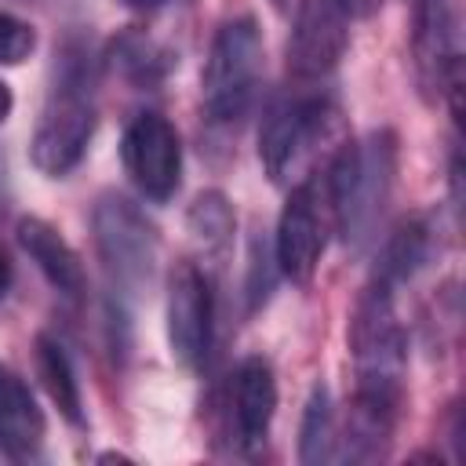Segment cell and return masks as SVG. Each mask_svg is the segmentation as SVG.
<instances>
[{
	"label": "cell",
	"instance_id": "8992f818",
	"mask_svg": "<svg viewBox=\"0 0 466 466\" xmlns=\"http://www.w3.org/2000/svg\"><path fill=\"white\" fill-rule=\"evenodd\" d=\"M91 229L106 277L120 291H146L160 262V233L146 211L120 193H102L91 211Z\"/></svg>",
	"mask_w": 466,
	"mask_h": 466
},
{
	"label": "cell",
	"instance_id": "ac0fdd59",
	"mask_svg": "<svg viewBox=\"0 0 466 466\" xmlns=\"http://www.w3.org/2000/svg\"><path fill=\"white\" fill-rule=\"evenodd\" d=\"M186 229L204 255H215V258L226 255L233 244V229H237V215H233V204L226 200V193H218V189L197 193V200L186 211Z\"/></svg>",
	"mask_w": 466,
	"mask_h": 466
},
{
	"label": "cell",
	"instance_id": "7a4b0ae2",
	"mask_svg": "<svg viewBox=\"0 0 466 466\" xmlns=\"http://www.w3.org/2000/svg\"><path fill=\"white\" fill-rule=\"evenodd\" d=\"M324 197L342 240L360 248L371 240L397 178V135L371 131L364 142L342 138L324 164Z\"/></svg>",
	"mask_w": 466,
	"mask_h": 466
},
{
	"label": "cell",
	"instance_id": "5b68a950",
	"mask_svg": "<svg viewBox=\"0 0 466 466\" xmlns=\"http://www.w3.org/2000/svg\"><path fill=\"white\" fill-rule=\"evenodd\" d=\"M262 76V33L240 15L218 25L200 73V102L211 124H233L248 113Z\"/></svg>",
	"mask_w": 466,
	"mask_h": 466
},
{
	"label": "cell",
	"instance_id": "cb8c5ba5",
	"mask_svg": "<svg viewBox=\"0 0 466 466\" xmlns=\"http://www.w3.org/2000/svg\"><path fill=\"white\" fill-rule=\"evenodd\" d=\"M7 284H11V262H7L4 251H0V295L7 291Z\"/></svg>",
	"mask_w": 466,
	"mask_h": 466
},
{
	"label": "cell",
	"instance_id": "d6986e66",
	"mask_svg": "<svg viewBox=\"0 0 466 466\" xmlns=\"http://www.w3.org/2000/svg\"><path fill=\"white\" fill-rule=\"evenodd\" d=\"M331 444H335V419H331V397L328 386L317 382L306 397L302 408V426H299V459L306 466L328 462L331 459Z\"/></svg>",
	"mask_w": 466,
	"mask_h": 466
},
{
	"label": "cell",
	"instance_id": "277c9868",
	"mask_svg": "<svg viewBox=\"0 0 466 466\" xmlns=\"http://www.w3.org/2000/svg\"><path fill=\"white\" fill-rule=\"evenodd\" d=\"M339 127V109L320 95L280 102L277 109H269L258 131V160L266 175L277 186H295L299 178L313 175L309 167L317 164L324 146L335 142Z\"/></svg>",
	"mask_w": 466,
	"mask_h": 466
},
{
	"label": "cell",
	"instance_id": "5bb4252c",
	"mask_svg": "<svg viewBox=\"0 0 466 466\" xmlns=\"http://www.w3.org/2000/svg\"><path fill=\"white\" fill-rule=\"evenodd\" d=\"M44 433H47V422H44V411L36 408L25 379L18 371H11L7 364H0V448H4V455H11L15 462L36 459Z\"/></svg>",
	"mask_w": 466,
	"mask_h": 466
},
{
	"label": "cell",
	"instance_id": "30bf717a",
	"mask_svg": "<svg viewBox=\"0 0 466 466\" xmlns=\"http://www.w3.org/2000/svg\"><path fill=\"white\" fill-rule=\"evenodd\" d=\"M211 320H215V295L208 273L182 258L167 273V342L178 364L200 368L211 350Z\"/></svg>",
	"mask_w": 466,
	"mask_h": 466
},
{
	"label": "cell",
	"instance_id": "6da1fadb",
	"mask_svg": "<svg viewBox=\"0 0 466 466\" xmlns=\"http://www.w3.org/2000/svg\"><path fill=\"white\" fill-rule=\"evenodd\" d=\"M390 284L368 280L350 320V357H353V397L346 415L342 455L350 462H375L390 451L408 375V339L397 320Z\"/></svg>",
	"mask_w": 466,
	"mask_h": 466
},
{
	"label": "cell",
	"instance_id": "ffe728a7",
	"mask_svg": "<svg viewBox=\"0 0 466 466\" xmlns=\"http://www.w3.org/2000/svg\"><path fill=\"white\" fill-rule=\"evenodd\" d=\"M36 47V29L11 15V11H0V66H22Z\"/></svg>",
	"mask_w": 466,
	"mask_h": 466
},
{
	"label": "cell",
	"instance_id": "7c38bea8",
	"mask_svg": "<svg viewBox=\"0 0 466 466\" xmlns=\"http://www.w3.org/2000/svg\"><path fill=\"white\" fill-rule=\"evenodd\" d=\"M277 411V375L266 357H244L229 382V426L244 451H255L269 437Z\"/></svg>",
	"mask_w": 466,
	"mask_h": 466
},
{
	"label": "cell",
	"instance_id": "7402d4cb",
	"mask_svg": "<svg viewBox=\"0 0 466 466\" xmlns=\"http://www.w3.org/2000/svg\"><path fill=\"white\" fill-rule=\"evenodd\" d=\"M127 11H138V15H153V11H160L167 0H120Z\"/></svg>",
	"mask_w": 466,
	"mask_h": 466
},
{
	"label": "cell",
	"instance_id": "d4e9b609",
	"mask_svg": "<svg viewBox=\"0 0 466 466\" xmlns=\"http://www.w3.org/2000/svg\"><path fill=\"white\" fill-rule=\"evenodd\" d=\"M284 4H288V0H273V7H284Z\"/></svg>",
	"mask_w": 466,
	"mask_h": 466
},
{
	"label": "cell",
	"instance_id": "2e32d148",
	"mask_svg": "<svg viewBox=\"0 0 466 466\" xmlns=\"http://www.w3.org/2000/svg\"><path fill=\"white\" fill-rule=\"evenodd\" d=\"M36 379L47 390L51 404L58 408V415L84 430L87 426V411H84V393H80V379L73 371V360L66 353V346L51 335H36Z\"/></svg>",
	"mask_w": 466,
	"mask_h": 466
},
{
	"label": "cell",
	"instance_id": "44dd1931",
	"mask_svg": "<svg viewBox=\"0 0 466 466\" xmlns=\"http://www.w3.org/2000/svg\"><path fill=\"white\" fill-rule=\"evenodd\" d=\"M342 7H346L353 18H371V15L382 7V0H342Z\"/></svg>",
	"mask_w": 466,
	"mask_h": 466
},
{
	"label": "cell",
	"instance_id": "9c48e42d",
	"mask_svg": "<svg viewBox=\"0 0 466 466\" xmlns=\"http://www.w3.org/2000/svg\"><path fill=\"white\" fill-rule=\"evenodd\" d=\"M120 160L138 193L153 204H164L175 197L182 178V142L167 116L160 113H138L120 138Z\"/></svg>",
	"mask_w": 466,
	"mask_h": 466
},
{
	"label": "cell",
	"instance_id": "52a82bcc",
	"mask_svg": "<svg viewBox=\"0 0 466 466\" xmlns=\"http://www.w3.org/2000/svg\"><path fill=\"white\" fill-rule=\"evenodd\" d=\"M328 218H331V208L324 197V178L320 171H313L291 186L277 218V237H273V262L299 288H306L320 266V255L328 244Z\"/></svg>",
	"mask_w": 466,
	"mask_h": 466
},
{
	"label": "cell",
	"instance_id": "4fadbf2b",
	"mask_svg": "<svg viewBox=\"0 0 466 466\" xmlns=\"http://www.w3.org/2000/svg\"><path fill=\"white\" fill-rule=\"evenodd\" d=\"M15 237H18L22 251L36 262V269L44 273V280H47L58 295L80 299V295L87 291V273H84L80 255L73 251V244H69L47 218H36V215L18 218Z\"/></svg>",
	"mask_w": 466,
	"mask_h": 466
},
{
	"label": "cell",
	"instance_id": "8fae6325",
	"mask_svg": "<svg viewBox=\"0 0 466 466\" xmlns=\"http://www.w3.org/2000/svg\"><path fill=\"white\" fill-rule=\"evenodd\" d=\"M350 44V11L342 0H299L288 33V73L295 80L328 76Z\"/></svg>",
	"mask_w": 466,
	"mask_h": 466
},
{
	"label": "cell",
	"instance_id": "3957f363",
	"mask_svg": "<svg viewBox=\"0 0 466 466\" xmlns=\"http://www.w3.org/2000/svg\"><path fill=\"white\" fill-rule=\"evenodd\" d=\"M95 124H98V109L91 98V58L87 51L73 47L58 62V80L29 138L33 167L47 178L69 175L84 160Z\"/></svg>",
	"mask_w": 466,
	"mask_h": 466
},
{
	"label": "cell",
	"instance_id": "ba28073f",
	"mask_svg": "<svg viewBox=\"0 0 466 466\" xmlns=\"http://www.w3.org/2000/svg\"><path fill=\"white\" fill-rule=\"evenodd\" d=\"M459 0H411V66L426 102L462 84Z\"/></svg>",
	"mask_w": 466,
	"mask_h": 466
},
{
	"label": "cell",
	"instance_id": "e0dca14e",
	"mask_svg": "<svg viewBox=\"0 0 466 466\" xmlns=\"http://www.w3.org/2000/svg\"><path fill=\"white\" fill-rule=\"evenodd\" d=\"M430 240H433V229L426 226V218L411 215V218H400L393 226V233L382 240V251H379V262H375V280L397 288L404 284L430 255Z\"/></svg>",
	"mask_w": 466,
	"mask_h": 466
},
{
	"label": "cell",
	"instance_id": "9a60e30c",
	"mask_svg": "<svg viewBox=\"0 0 466 466\" xmlns=\"http://www.w3.org/2000/svg\"><path fill=\"white\" fill-rule=\"evenodd\" d=\"M106 58L131 87H157L160 80H167V73L178 62L171 47H164L160 40H153L146 29H135V25L109 40Z\"/></svg>",
	"mask_w": 466,
	"mask_h": 466
},
{
	"label": "cell",
	"instance_id": "603a6c76",
	"mask_svg": "<svg viewBox=\"0 0 466 466\" xmlns=\"http://www.w3.org/2000/svg\"><path fill=\"white\" fill-rule=\"evenodd\" d=\"M11 109H15V95H11V87L0 80V124L11 116Z\"/></svg>",
	"mask_w": 466,
	"mask_h": 466
}]
</instances>
